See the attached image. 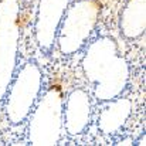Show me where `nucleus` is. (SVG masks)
Masks as SVG:
<instances>
[{"mask_svg":"<svg viewBox=\"0 0 146 146\" xmlns=\"http://www.w3.org/2000/svg\"><path fill=\"white\" fill-rule=\"evenodd\" d=\"M81 65L98 102L118 98L128 87L129 64L121 54L118 41L111 36H99L90 41Z\"/></svg>","mask_w":146,"mask_h":146,"instance_id":"obj_1","label":"nucleus"},{"mask_svg":"<svg viewBox=\"0 0 146 146\" xmlns=\"http://www.w3.org/2000/svg\"><path fill=\"white\" fill-rule=\"evenodd\" d=\"M101 11V0L70 1L61 20L55 43L62 55L77 54L87 46L97 29Z\"/></svg>","mask_w":146,"mask_h":146,"instance_id":"obj_2","label":"nucleus"},{"mask_svg":"<svg viewBox=\"0 0 146 146\" xmlns=\"http://www.w3.org/2000/svg\"><path fill=\"white\" fill-rule=\"evenodd\" d=\"M41 87L43 71L36 61L24 62L19 71L14 72L1 102L6 118L11 125H21L29 119L40 97Z\"/></svg>","mask_w":146,"mask_h":146,"instance_id":"obj_3","label":"nucleus"},{"mask_svg":"<svg viewBox=\"0 0 146 146\" xmlns=\"http://www.w3.org/2000/svg\"><path fill=\"white\" fill-rule=\"evenodd\" d=\"M64 92L61 85H51L37 99L29 121L27 139L34 146H55L62 135Z\"/></svg>","mask_w":146,"mask_h":146,"instance_id":"obj_4","label":"nucleus"},{"mask_svg":"<svg viewBox=\"0 0 146 146\" xmlns=\"http://www.w3.org/2000/svg\"><path fill=\"white\" fill-rule=\"evenodd\" d=\"M21 7L20 0H0V105L17 68Z\"/></svg>","mask_w":146,"mask_h":146,"instance_id":"obj_5","label":"nucleus"},{"mask_svg":"<svg viewBox=\"0 0 146 146\" xmlns=\"http://www.w3.org/2000/svg\"><path fill=\"white\" fill-rule=\"evenodd\" d=\"M71 0H38L34 21V36L41 52L50 54L55 43L64 13Z\"/></svg>","mask_w":146,"mask_h":146,"instance_id":"obj_6","label":"nucleus"},{"mask_svg":"<svg viewBox=\"0 0 146 146\" xmlns=\"http://www.w3.org/2000/svg\"><path fill=\"white\" fill-rule=\"evenodd\" d=\"M92 102L90 92L84 88L72 90L64 102L62 128L70 136H78L84 133L91 122Z\"/></svg>","mask_w":146,"mask_h":146,"instance_id":"obj_7","label":"nucleus"},{"mask_svg":"<svg viewBox=\"0 0 146 146\" xmlns=\"http://www.w3.org/2000/svg\"><path fill=\"white\" fill-rule=\"evenodd\" d=\"M133 104L129 98L119 97L106 101L98 115V129L104 135L118 133L129 119Z\"/></svg>","mask_w":146,"mask_h":146,"instance_id":"obj_8","label":"nucleus"},{"mask_svg":"<svg viewBox=\"0 0 146 146\" xmlns=\"http://www.w3.org/2000/svg\"><path fill=\"white\" fill-rule=\"evenodd\" d=\"M119 29L125 38L136 40L146 29V0H128L119 16Z\"/></svg>","mask_w":146,"mask_h":146,"instance_id":"obj_9","label":"nucleus"},{"mask_svg":"<svg viewBox=\"0 0 146 146\" xmlns=\"http://www.w3.org/2000/svg\"><path fill=\"white\" fill-rule=\"evenodd\" d=\"M20 1H21V6H23V7H29V6L33 3V0H20Z\"/></svg>","mask_w":146,"mask_h":146,"instance_id":"obj_10","label":"nucleus"}]
</instances>
